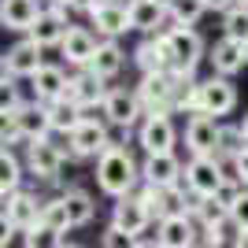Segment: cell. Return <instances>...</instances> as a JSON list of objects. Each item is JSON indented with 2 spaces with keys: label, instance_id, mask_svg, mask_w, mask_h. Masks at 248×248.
Segmentation results:
<instances>
[{
  "label": "cell",
  "instance_id": "f1b7e54d",
  "mask_svg": "<svg viewBox=\"0 0 248 248\" xmlns=\"http://www.w3.org/2000/svg\"><path fill=\"white\" fill-rule=\"evenodd\" d=\"M22 178H26V163L19 159L15 148H4L0 152V197H11L22 189Z\"/></svg>",
  "mask_w": 248,
  "mask_h": 248
},
{
  "label": "cell",
  "instance_id": "7a4b0ae2",
  "mask_svg": "<svg viewBox=\"0 0 248 248\" xmlns=\"http://www.w3.org/2000/svg\"><path fill=\"white\" fill-rule=\"evenodd\" d=\"M163 37H167V48H170V74L182 82L197 78V67L207 60V48H211V45H204L200 30L178 26V30H167Z\"/></svg>",
  "mask_w": 248,
  "mask_h": 248
},
{
  "label": "cell",
  "instance_id": "8d00e7d4",
  "mask_svg": "<svg viewBox=\"0 0 248 248\" xmlns=\"http://www.w3.org/2000/svg\"><path fill=\"white\" fill-rule=\"evenodd\" d=\"M245 189H248V186H241V182H222V189L215 193V200H218V204H222V207L230 211V207H233L241 197H245Z\"/></svg>",
  "mask_w": 248,
  "mask_h": 248
},
{
  "label": "cell",
  "instance_id": "6da1fadb",
  "mask_svg": "<svg viewBox=\"0 0 248 248\" xmlns=\"http://www.w3.org/2000/svg\"><path fill=\"white\" fill-rule=\"evenodd\" d=\"M137 186H141V163L134 159V152L126 145L115 141V145L96 159V189H100L104 197L119 200V197H130Z\"/></svg>",
  "mask_w": 248,
  "mask_h": 248
},
{
  "label": "cell",
  "instance_id": "603a6c76",
  "mask_svg": "<svg viewBox=\"0 0 248 248\" xmlns=\"http://www.w3.org/2000/svg\"><path fill=\"white\" fill-rule=\"evenodd\" d=\"M45 11V0H4L0 4V26L11 33H30L37 15Z\"/></svg>",
  "mask_w": 248,
  "mask_h": 248
},
{
  "label": "cell",
  "instance_id": "d4e9b609",
  "mask_svg": "<svg viewBox=\"0 0 248 248\" xmlns=\"http://www.w3.org/2000/svg\"><path fill=\"white\" fill-rule=\"evenodd\" d=\"M11 123L19 126V130L30 137V141H48V137H52L48 104H41V100H26V104L19 108V115L11 119Z\"/></svg>",
  "mask_w": 248,
  "mask_h": 248
},
{
  "label": "cell",
  "instance_id": "bcb514c9",
  "mask_svg": "<svg viewBox=\"0 0 248 248\" xmlns=\"http://www.w3.org/2000/svg\"><path fill=\"white\" fill-rule=\"evenodd\" d=\"M67 248H78V245H67Z\"/></svg>",
  "mask_w": 248,
  "mask_h": 248
},
{
  "label": "cell",
  "instance_id": "30bf717a",
  "mask_svg": "<svg viewBox=\"0 0 248 248\" xmlns=\"http://www.w3.org/2000/svg\"><path fill=\"white\" fill-rule=\"evenodd\" d=\"M241 93L233 78H222V74H207L204 82H200V111L197 115H211V119H222L237 108Z\"/></svg>",
  "mask_w": 248,
  "mask_h": 248
},
{
  "label": "cell",
  "instance_id": "ba28073f",
  "mask_svg": "<svg viewBox=\"0 0 248 248\" xmlns=\"http://www.w3.org/2000/svg\"><path fill=\"white\" fill-rule=\"evenodd\" d=\"M45 63H48V60H45V48L33 41V37L22 33L19 41L0 56V74H11V78H19V82H30Z\"/></svg>",
  "mask_w": 248,
  "mask_h": 248
},
{
  "label": "cell",
  "instance_id": "e575fe53",
  "mask_svg": "<svg viewBox=\"0 0 248 248\" xmlns=\"http://www.w3.org/2000/svg\"><path fill=\"white\" fill-rule=\"evenodd\" d=\"M248 148L245 134H241V123H222V130H218V155H241Z\"/></svg>",
  "mask_w": 248,
  "mask_h": 248
},
{
  "label": "cell",
  "instance_id": "7bdbcfd3",
  "mask_svg": "<svg viewBox=\"0 0 248 248\" xmlns=\"http://www.w3.org/2000/svg\"><path fill=\"white\" fill-rule=\"evenodd\" d=\"M241 134H245V141H248V111H245V119H241Z\"/></svg>",
  "mask_w": 248,
  "mask_h": 248
},
{
  "label": "cell",
  "instance_id": "8fae6325",
  "mask_svg": "<svg viewBox=\"0 0 248 248\" xmlns=\"http://www.w3.org/2000/svg\"><path fill=\"white\" fill-rule=\"evenodd\" d=\"M71 15H74V11L67 8V4H48V0H45V11L37 15V22H33V30L26 33V37H33L41 48H60V41L74 26Z\"/></svg>",
  "mask_w": 248,
  "mask_h": 248
},
{
  "label": "cell",
  "instance_id": "277c9868",
  "mask_svg": "<svg viewBox=\"0 0 248 248\" xmlns=\"http://www.w3.org/2000/svg\"><path fill=\"white\" fill-rule=\"evenodd\" d=\"M67 159H71V155H67L63 145H56V137H48V141H30V145L22 148L26 174L37 178V182H60Z\"/></svg>",
  "mask_w": 248,
  "mask_h": 248
},
{
  "label": "cell",
  "instance_id": "ab89813d",
  "mask_svg": "<svg viewBox=\"0 0 248 248\" xmlns=\"http://www.w3.org/2000/svg\"><path fill=\"white\" fill-rule=\"evenodd\" d=\"M237 170H241V182L248 186V148H245V152L237 155Z\"/></svg>",
  "mask_w": 248,
  "mask_h": 248
},
{
  "label": "cell",
  "instance_id": "83f0119b",
  "mask_svg": "<svg viewBox=\"0 0 248 248\" xmlns=\"http://www.w3.org/2000/svg\"><path fill=\"white\" fill-rule=\"evenodd\" d=\"M63 200H67V211H71V226H89L96 218V200L93 193H85L82 186H67L63 189Z\"/></svg>",
  "mask_w": 248,
  "mask_h": 248
},
{
  "label": "cell",
  "instance_id": "4fadbf2b",
  "mask_svg": "<svg viewBox=\"0 0 248 248\" xmlns=\"http://www.w3.org/2000/svg\"><path fill=\"white\" fill-rule=\"evenodd\" d=\"M89 26L96 30L100 41H119L126 33H134V22H130V4L126 0H111V4H100L96 11H89Z\"/></svg>",
  "mask_w": 248,
  "mask_h": 248
},
{
  "label": "cell",
  "instance_id": "7c38bea8",
  "mask_svg": "<svg viewBox=\"0 0 248 248\" xmlns=\"http://www.w3.org/2000/svg\"><path fill=\"white\" fill-rule=\"evenodd\" d=\"M96 48H100V37H96L93 26H71V30H67V37L60 41V60H63V67L82 71V67H89V63H93Z\"/></svg>",
  "mask_w": 248,
  "mask_h": 248
},
{
  "label": "cell",
  "instance_id": "f546056e",
  "mask_svg": "<svg viewBox=\"0 0 248 248\" xmlns=\"http://www.w3.org/2000/svg\"><path fill=\"white\" fill-rule=\"evenodd\" d=\"M204 15H211L204 0H170V19H174V26H193V30H197Z\"/></svg>",
  "mask_w": 248,
  "mask_h": 248
},
{
  "label": "cell",
  "instance_id": "5bb4252c",
  "mask_svg": "<svg viewBox=\"0 0 248 248\" xmlns=\"http://www.w3.org/2000/svg\"><path fill=\"white\" fill-rule=\"evenodd\" d=\"M222 182H226V174H222L218 155H189L186 159V186L197 197H215Z\"/></svg>",
  "mask_w": 248,
  "mask_h": 248
},
{
  "label": "cell",
  "instance_id": "9a60e30c",
  "mask_svg": "<svg viewBox=\"0 0 248 248\" xmlns=\"http://www.w3.org/2000/svg\"><path fill=\"white\" fill-rule=\"evenodd\" d=\"M141 182L152 189H170L186 182V163L178 159V152H159L141 159Z\"/></svg>",
  "mask_w": 248,
  "mask_h": 248
},
{
  "label": "cell",
  "instance_id": "74e56055",
  "mask_svg": "<svg viewBox=\"0 0 248 248\" xmlns=\"http://www.w3.org/2000/svg\"><path fill=\"white\" fill-rule=\"evenodd\" d=\"M230 215H233V222H237L241 230H248V189H245V197L230 207Z\"/></svg>",
  "mask_w": 248,
  "mask_h": 248
},
{
  "label": "cell",
  "instance_id": "ffe728a7",
  "mask_svg": "<svg viewBox=\"0 0 248 248\" xmlns=\"http://www.w3.org/2000/svg\"><path fill=\"white\" fill-rule=\"evenodd\" d=\"M67 89H71V74H67L63 63H45L41 71L30 78V93H33V100H41V104L63 100Z\"/></svg>",
  "mask_w": 248,
  "mask_h": 248
},
{
  "label": "cell",
  "instance_id": "d590c367",
  "mask_svg": "<svg viewBox=\"0 0 248 248\" xmlns=\"http://www.w3.org/2000/svg\"><path fill=\"white\" fill-rule=\"evenodd\" d=\"M137 245H141V237L123 226H115V222L100 233V248H137Z\"/></svg>",
  "mask_w": 248,
  "mask_h": 248
},
{
  "label": "cell",
  "instance_id": "c3c4849f",
  "mask_svg": "<svg viewBox=\"0 0 248 248\" xmlns=\"http://www.w3.org/2000/svg\"><path fill=\"white\" fill-rule=\"evenodd\" d=\"M197 248H204V245H197Z\"/></svg>",
  "mask_w": 248,
  "mask_h": 248
},
{
  "label": "cell",
  "instance_id": "cb8c5ba5",
  "mask_svg": "<svg viewBox=\"0 0 248 248\" xmlns=\"http://www.w3.org/2000/svg\"><path fill=\"white\" fill-rule=\"evenodd\" d=\"M167 15H170V4L167 0H130V22H134V33H159L163 30Z\"/></svg>",
  "mask_w": 248,
  "mask_h": 248
},
{
  "label": "cell",
  "instance_id": "d6986e66",
  "mask_svg": "<svg viewBox=\"0 0 248 248\" xmlns=\"http://www.w3.org/2000/svg\"><path fill=\"white\" fill-rule=\"evenodd\" d=\"M155 241L163 248H197L200 245V226L193 215H167L155 222Z\"/></svg>",
  "mask_w": 248,
  "mask_h": 248
},
{
  "label": "cell",
  "instance_id": "e0dca14e",
  "mask_svg": "<svg viewBox=\"0 0 248 248\" xmlns=\"http://www.w3.org/2000/svg\"><path fill=\"white\" fill-rule=\"evenodd\" d=\"M218 130L222 123L211 115H189L186 119V152L189 155H218Z\"/></svg>",
  "mask_w": 248,
  "mask_h": 248
},
{
  "label": "cell",
  "instance_id": "ac0fdd59",
  "mask_svg": "<svg viewBox=\"0 0 248 248\" xmlns=\"http://www.w3.org/2000/svg\"><path fill=\"white\" fill-rule=\"evenodd\" d=\"M41 211H45V200L19 189V193L4 197V226H15L19 233H26V230H33L41 222Z\"/></svg>",
  "mask_w": 248,
  "mask_h": 248
},
{
  "label": "cell",
  "instance_id": "ee69618b",
  "mask_svg": "<svg viewBox=\"0 0 248 248\" xmlns=\"http://www.w3.org/2000/svg\"><path fill=\"white\" fill-rule=\"evenodd\" d=\"M48 4H67V8H71V0H48Z\"/></svg>",
  "mask_w": 248,
  "mask_h": 248
},
{
  "label": "cell",
  "instance_id": "1f68e13d",
  "mask_svg": "<svg viewBox=\"0 0 248 248\" xmlns=\"http://www.w3.org/2000/svg\"><path fill=\"white\" fill-rule=\"evenodd\" d=\"M222 37L230 41H248V4H233L230 11H222Z\"/></svg>",
  "mask_w": 248,
  "mask_h": 248
},
{
  "label": "cell",
  "instance_id": "f6af8a7d",
  "mask_svg": "<svg viewBox=\"0 0 248 248\" xmlns=\"http://www.w3.org/2000/svg\"><path fill=\"white\" fill-rule=\"evenodd\" d=\"M245 60H248V41H245Z\"/></svg>",
  "mask_w": 248,
  "mask_h": 248
},
{
  "label": "cell",
  "instance_id": "4316f807",
  "mask_svg": "<svg viewBox=\"0 0 248 248\" xmlns=\"http://www.w3.org/2000/svg\"><path fill=\"white\" fill-rule=\"evenodd\" d=\"M126 60H130V52H126L119 41H100L93 63H89V71H96L100 78H108V82H111V78H119V74H123Z\"/></svg>",
  "mask_w": 248,
  "mask_h": 248
},
{
  "label": "cell",
  "instance_id": "3957f363",
  "mask_svg": "<svg viewBox=\"0 0 248 248\" xmlns=\"http://www.w3.org/2000/svg\"><path fill=\"white\" fill-rule=\"evenodd\" d=\"M111 145H115L111 123H108L104 115H100V119H85L71 137H63V148H67L71 159H100Z\"/></svg>",
  "mask_w": 248,
  "mask_h": 248
},
{
  "label": "cell",
  "instance_id": "484cf974",
  "mask_svg": "<svg viewBox=\"0 0 248 248\" xmlns=\"http://www.w3.org/2000/svg\"><path fill=\"white\" fill-rule=\"evenodd\" d=\"M48 119H52V137H71L85 123V108L71 96H63V100L48 104Z\"/></svg>",
  "mask_w": 248,
  "mask_h": 248
},
{
  "label": "cell",
  "instance_id": "8992f818",
  "mask_svg": "<svg viewBox=\"0 0 248 248\" xmlns=\"http://www.w3.org/2000/svg\"><path fill=\"white\" fill-rule=\"evenodd\" d=\"M137 96H141V104H145V111H167L174 115V100H178V89H182V78H174L170 71L163 74H141L137 78Z\"/></svg>",
  "mask_w": 248,
  "mask_h": 248
},
{
  "label": "cell",
  "instance_id": "60d3db41",
  "mask_svg": "<svg viewBox=\"0 0 248 248\" xmlns=\"http://www.w3.org/2000/svg\"><path fill=\"white\" fill-rule=\"evenodd\" d=\"M230 248H248V230H241L237 237H233V245H230Z\"/></svg>",
  "mask_w": 248,
  "mask_h": 248
},
{
  "label": "cell",
  "instance_id": "7dc6e473",
  "mask_svg": "<svg viewBox=\"0 0 248 248\" xmlns=\"http://www.w3.org/2000/svg\"><path fill=\"white\" fill-rule=\"evenodd\" d=\"M241 4H248V0H241Z\"/></svg>",
  "mask_w": 248,
  "mask_h": 248
},
{
  "label": "cell",
  "instance_id": "5b68a950",
  "mask_svg": "<svg viewBox=\"0 0 248 248\" xmlns=\"http://www.w3.org/2000/svg\"><path fill=\"white\" fill-rule=\"evenodd\" d=\"M145 104H141V96H137V89L130 85H111V93H108V100H104V119L111 123V130H123V134H130V130H137V126L145 123Z\"/></svg>",
  "mask_w": 248,
  "mask_h": 248
},
{
  "label": "cell",
  "instance_id": "4dcf8cb0",
  "mask_svg": "<svg viewBox=\"0 0 248 248\" xmlns=\"http://www.w3.org/2000/svg\"><path fill=\"white\" fill-rule=\"evenodd\" d=\"M22 248H67V241H63V230L48 226V222H37L33 230L22 233Z\"/></svg>",
  "mask_w": 248,
  "mask_h": 248
},
{
  "label": "cell",
  "instance_id": "836d02e7",
  "mask_svg": "<svg viewBox=\"0 0 248 248\" xmlns=\"http://www.w3.org/2000/svg\"><path fill=\"white\" fill-rule=\"evenodd\" d=\"M41 222H48V226H56V230H74L71 226V211H67V200H63V193L60 197H48L45 200V211H41Z\"/></svg>",
  "mask_w": 248,
  "mask_h": 248
},
{
  "label": "cell",
  "instance_id": "7402d4cb",
  "mask_svg": "<svg viewBox=\"0 0 248 248\" xmlns=\"http://www.w3.org/2000/svg\"><path fill=\"white\" fill-rule=\"evenodd\" d=\"M207 63H211V74L237 78V74L248 67L245 45H241V41H230V37H218V41H211V48H207Z\"/></svg>",
  "mask_w": 248,
  "mask_h": 248
},
{
  "label": "cell",
  "instance_id": "2e32d148",
  "mask_svg": "<svg viewBox=\"0 0 248 248\" xmlns=\"http://www.w3.org/2000/svg\"><path fill=\"white\" fill-rule=\"evenodd\" d=\"M130 63L137 67V74H163L170 71V48H167L163 33H145L130 52Z\"/></svg>",
  "mask_w": 248,
  "mask_h": 248
},
{
  "label": "cell",
  "instance_id": "44dd1931",
  "mask_svg": "<svg viewBox=\"0 0 248 248\" xmlns=\"http://www.w3.org/2000/svg\"><path fill=\"white\" fill-rule=\"evenodd\" d=\"M111 222L141 237V233H145V230L155 222V215H152V207H148L145 200L137 197V193H130V197H119V200H115V207H111Z\"/></svg>",
  "mask_w": 248,
  "mask_h": 248
},
{
  "label": "cell",
  "instance_id": "f35d334b",
  "mask_svg": "<svg viewBox=\"0 0 248 248\" xmlns=\"http://www.w3.org/2000/svg\"><path fill=\"white\" fill-rule=\"evenodd\" d=\"M207 11H215V15H222V11H230L233 4H241V0H204Z\"/></svg>",
  "mask_w": 248,
  "mask_h": 248
},
{
  "label": "cell",
  "instance_id": "9c48e42d",
  "mask_svg": "<svg viewBox=\"0 0 248 248\" xmlns=\"http://www.w3.org/2000/svg\"><path fill=\"white\" fill-rule=\"evenodd\" d=\"M137 145L145 155H159V152H174L178 145V126L167 111H152L145 115V123L137 126Z\"/></svg>",
  "mask_w": 248,
  "mask_h": 248
},
{
  "label": "cell",
  "instance_id": "d6a6232c",
  "mask_svg": "<svg viewBox=\"0 0 248 248\" xmlns=\"http://www.w3.org/2000/svg\"><path fill=\"white\" fill-rule=\"evenodd\" d=\"M22 93H19V78H11V74H0V115H4V123H11L22 108Z\"/></svg>",
  "mask_w": 248,
  "mask_h": 248
},
{
  "label": "cell",
  "instance_id": "b9f144b4",
  "mask_svg": "<svg viewBox=\"0 0 248 248\" xmlns=\"http://www.w3.org/2000/svg\"><path fill=\"white\" fill-rule=\"evenodd\" d=\"M137 248H163V245H159L155 237H152V241H145V237H141V245H137Z\"/></svg>",
  "mask_w": 248,
  "mask_h": 248
},
{
  "label": "cell",
  "instance_id": "52a82bcc",
  "mask_svg": "<svg viewBox=\"0 0 248 248\" xmlns=\"http://www.w3.org/2000/svg\"><path fill=\"white\" fill-rule=\"evenodd\" d=\"M108 93H111V85H108V78H100L96 71H89V67L71 71V89H67V96L85 108V119H100L104 115Z\"/></svg>",
  "mask_w": 248,
  "mask_h": 248
}]
</instances>
